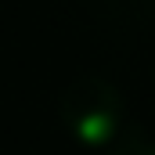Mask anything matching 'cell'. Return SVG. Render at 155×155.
Listing matches in <instances>:
<instances>
[{
    "label": "cell",
    "instance_id": "6da1fadb",
    "mask_svg": "<svg viewBox=\"0 0 155 155\" xmlns=\"http://www.w3.org/2000/svg\"><path fill=\"white\" fill-rule=\"evenodd\" d=\"M58 119L79 148H112L126 126L123 90L97 72H79L58 97Z\"/></svg>",
    "mask_w": 155,
    "mask_h": 155
},
{
    "label": "cell",
    "instance_id": "7a4b0ae2",
    "mask_svg": "<svg viewBox=\"0 0 155 155\" xmlns=\"http://www.w3.org/2000/svg\"><path fill=\"white\" fill-rule=\"evenodd\" d=\"M108 155H155V141L141 137V134H130V137H119L108 148Z\"/></svg>",
    "mask_w": 155,
    "mask_h": 155
}]
</instances>
